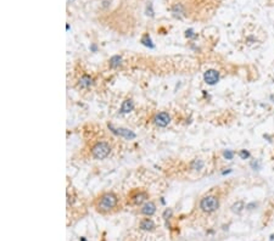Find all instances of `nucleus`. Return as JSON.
<instances>
[{"label": "nucleus", "mask_w": 274, "mask_h": 241, "mask_svg": "<svg viewBox=\"0 0 274 241\" xmlns=\"http://www.w3.org/2000/svg\"><path fill=\"white\" fill-rule=\"evenodd\" d=\"M239 156L241 157V160H246V158H248V157H250V152H248V151H246V150H240Z\"/></svg>", "instance_id": "obj_16"}, {"label": "nucleus", "mask_w": 274, "mask_h": 241, "mask_svg": "<svg viewBox=\"0 0 274 241\" xmlns=\"http://www.w3.org/2000/svg\"><path fill=\"white\" fill-rule=\"evenodd\" d=\"M133 109H134L133 101L132 100H126V101H123V104L121 106V112L122 114H129L130 111H133Z\"/></svg>", "instance_id": "obj_11"}, {"label": "nucleus", "mask_w": 274, "mask_h": 241, "mask_svg": "<svg viewBox=\"0 0 274 241\" xmlns=\"http://www.w3.org/2000/svg\"><path fill=\"white\" fill-rule=\"evenodd\" d=\"M118 203V197L114 192H105L98 200V210L100 212H110L115 208Z\"/></svg>", "instance_id": "obj_1"}, {"label": "nucleus", "mask_w": 274, "mask_h": 241, "mask_svg": "<svg viewBox=\"0 0 274 241\" xmlns=\"http://www.w3.org/2000/svg\"><path fill=\"white\" fill-rule=\"evenodd\" d=\"M243 208H244V202L243 201H238L236 203H234L231 206V211L234 213H240L243 211Z\"/></svg>", "instance_id": "obj_14"}, {"label": "nucleus", "mask_w": 274, "mask_h": 241, "mask_svg": "<svg viewBox=\"0 0 274 241\" xmlns=\"http://www.w3.org/2000/svg\"><path fill=\"white\" fill-rule=\"evenodd\" d=\"M251 167H252V168H253V169L256 170H258L261 168V166H260V163H258V161H252V162H251Z\"/></svg>", "instance_id": "obj_19"}, {"label": "nucleus", "mask_w": 274, "mask_h": 241, "mask_svg": "<svg viewBox=\"0 0 274 241\" xmlns=\"http://www.w3.org/2000/svg\"><path fill=\"white\" fill-rule=\"evenodd\" d=\"M140 229L142 230H145V231H152L154 229H155V223L151 220V219H149V218H146V219H143L142 222H140Z\"/></svg>", "instance_id": "obj_9"}, {"label": "nucleus", "mask_w": 274, "mask_h": 241, "mask_svg": "<svg viewBox=\"0 0 274 241\" xmlns=\"http://www.w3.org/2000/svg\"><path fill=\"white\" fill-rule=\"evenodd\" d=\"M187 37H193V30L191 29L187 30Z\"/></svg>", "instance_id": "obj_21"}, {"label": "nucleus", "mask_w": 274, "mask_h": 241, "mask_svg": "<svg viewBox=\"0 0 274 241\" xmlns=\"http://www.w3.org/2000/svg\"><path fill=\"white\" fill-rule=\"evenodd\" d=\"M173 14L175 15V16H177V15L182 14V5H179V4H178V5H175V6H174V7H173Z\"/></svg>", "instance_id": "obj_18"}, {"label": "nucleus", "mask_w": 274, "mask_h": 241, "mask_svg": "<svg viewBox=\"0 0 274 241\" xmlns=\"http://www.w3.org/2000/svg\"><path fill=\"white\" fill-rule=\"evenodd\" d=\"M111 146L107 141H99L91 147V156L95 160H104L110 155Z\"/></svg>", "instance_id": "obj_2"}, {"label": "nucleus", "mask_w": 274, "mask_h": 241, "mask_svg": "<svg viewBox=\"0 0 274 241\" xmlns=\"http://www.w3.org/2000/svg\"><path fill=\"white\" fill-rule=\"evenodd\" d=\"M171 216H172V211H171V210H166L165 213H163V218H165V219H168Z\"/></svg>", "instance_id": "obj_20"}, {"label": "nucleus", "mask_w": 274, "mask_h": 241, "mask_svg": "<svg viewBox=\"0 0 274 241\" xmlns=\"http://www.w3.org/2000/svg\"><path fill=\"white\" fill-rule=\"evenodd\" d=\"M271 99H272V100H274V96H271Z\"/></svg>", "instance_id": "obj_24"}, {"label": "nucleus", "mask_w": 274, "mask_h": 241, "mask_svg": "<svg viewBox=\"0 0 274 241\" xmlns=\"http://www.w3.org/2000/svg\"><path fill=\"white\" fill-rule=\"evenodd\" d=\"M122 57L119 56V55H115V56H112L110 58V66L112 67V68H117V67H119L121 65H122Z\"/></svg>", "instance_id": "obj_13"}, {"label": "nucleus", "mask_w": 274, "mask_h": 241, "mask_svg": "<svg viewBox=\"0 0 274 241\" xmlns=\"http://www.w3.org/2000/svg\"><path fill=\"white\" fill-rule=\"evenodd\" d=\"M67 1H68V2H73V1H74V0H67Z\"/></svg>", "instance_id": "obj_22"}, {"label": "nucleus", "mask_w": 274, "mask_h": 241, "mask_svg": "<svg viewBox=\"0 0 274 241\" xmlns=\"http://www.w3.org/2000/svg\"><path fill=\"white\" fill-rule=\"evenodd\" d=\"M203 79L207 84L210 85H215L218 83L219 81V73L216 70H207L203 74Z\"/></svg>", "instance_id": "obj_5"}, {"label": "nucleus", "mask_w": 274, "mask_h": 241, "mask_svg": "<svg viewBox=\"0 0 274 241\" xmlns=\"http://www.w3.org/2000/svg\"><path fill=\"white\" fill-rule=\"evenodd\" d=\"M147 199H149V195L146 192H144V191H139V192H137V194H134L132 196V200H133V202L135 205H142Z\"/></svg>", "instance_id": "obj_8"}, {"label": "nucleus", "mask_w": 274, "mask_h": 241, "mask_svg": "<svg viewBox=\"0 0 274 241\" xmlns=\"http://www.w3.org/2000/svg\"><path fill=\"white\" fill-rule=\"evenodd\" d=\"M140 212L143 213L144 216H152L154 213L156 212V205L154 202H145L140 210Z\"/></svg>", "instance_id": "obj_7"}, {"label": "nucleus", "mask_w": 274, "mask_h": 241, "mask_svg": "<svg viewBox=\"0 0 274 241\" xmlns=\"http://www.w3.org/2000/svg\"><path fill=\"white\" fill-rule=\"evenodd\" d=\"M93 78L91 77H89V76H83L81 79H79V82H78V85H79V88H83V89H86V88H89L90 85H93Z\"/></svg>", "instance_id": "obj_10"}, {"label": "nucleus", "mask_w": 274, "mask_h": 241, "mask_svg": "<svg viewBox=\"0 0 274 241\" xmlns=\"http://www.w3.org/2000/svg\"><path fill=\"white\" fill-rule=\"evenodd\" d=\"M142 43H143L144 45H146V46H149V48H154V44L151 43V39L149 38V35H145L144 38L142 39Z\"/></svg>", "instance_id": "obj_15"}, {"label": "nucleus", "mask_w": 274, "mask_h": 241, "mask_svg": "<svg viewBox=\"0 0 274 241\" xmlns=\"http://www.w3.org/2000/svg\"><path fill=\"white\" fill-rule=\"evenodd\" d=\"M218 207H219V201H218V199H217L216 196H213V195L205 196V197L201 199V201H200V208L206 213L215 212Z\"/></svg>", "instance_id": "obj_3"}, {"label": "nucleus", "mask_w": 274, "mask_h": 241, "mask_svg": "<svg viewBox=\"0 0 274 241\" xmlns=\"http://www.w3.org/2000/svg\"><path fill=\"white\" fill-rule=\"evenodd\" d=\"M171 122V116L167 114V112H160L155 116L154 118V123L157 126V127L165 128L167 127Z\"/></svg>", "instance_id": "obj_4"}, {"label": "nucleus", "mask_w": 274, "mask_h": 241, "mask_svg": "<svg viewBox=\"0 0 274 241\" xmlns=\"http://www.w3.org/2000/svg\"><path fill=\"white\" fill-rule=\"evenodd\" d=\"M223 156L225 157L227 160H231V158L234 157V152L230 151V150H225V151L223 152Z\"/></svg>", "instance_id": "obj_17"}, {"label": "nucleus", "mask_w": 274, "mask_h": 241, "mask_svg": "<svg viewBox=\"0 0 274 241\" xmlns=\"http://www.w3.org/2000/svg\"><path fill=\"white\" fill-rule=\"evenodd\" d=\"M81 241H86V239H84V238H82V239H81Z\"/></svg>", "instance_id": "obj_23"}, {"label": "nucleus", "mask_w": 274, "mask_h": 241, "mask_svg": "<svg viewBox=\"0 0 274 241\" xmlns=\"http://www.w3.org/2000/svg\"><path fill=\"white\" fill-rule=\"evenodd\" d=\"M109 128L112 130V133H115L117 135H119V137H123V138H126V139H134L137 135H135V133H133L132 130L129 129H126V128H114L112 126H109Z\"/></svg>", "instance_id": "obj_6"}, {"label": "nucleus", "mask_w": 274, "mask_h": 241, "mask_svg": "<svg viewBox=\"0 0 274 241\" xmlns=\"http://www.w3.org/2000/svg\"><path fill=\"white\" fill-rule=\"evenodd\" d=\"M203 161L200 160V158H195V160H193L191 162H190V168L193 170H200L203 168Z\"/></svg>", "instance_id": "obj_12"}]
</instances>
